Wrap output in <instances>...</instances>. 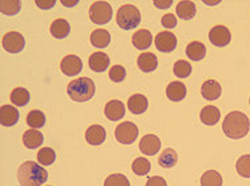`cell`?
<instances>
[{
  "instance_id": "6da1fadb",
  "label": "cell",
  "mask_w": 250,
  "mask_h": 186,
  "mask_svg": "<svg viewBox=\"0 0 250 186\" xmlns=\"http://www.w3.org/2000/svg\"><path fill=\"white\" fill-rule=\"evenodd\" d=\"M249 129L250 123L248 116L242 112H238V110L230 112L226 116L225 120H224V124H222L224 133L233 140L244 139L246 134L249 133Z\"/></svg>"
},
{
  "instance_id": "7a4b0ae2",
  "label": "cell",
  "mask_w": 250,
  "mask_h": 186,
  "mask_svg": "<svg viewBox=\"0 0 250 186\" xmlns=\"http://www.w3.org/2000/svg\"><path fill=\"white\" fill-rule=\"evenodd\" d=\"M18 180L21 186H42L48 180V173L35 161H25L18 170Z\"/></svg>"
},
{
  "instance_id": "3957f363",
  "label": "cell",
  "mask_w": 250,
  "mask_h": 186,
  "mask_svg": "<svg viewBox=\"0 0 250 186\" xmlns=\"http://www.w3.org/2000/svg\"><path fill=\"white\" fill-rule=\"evenodd\" d=\"M68 96L76 103H84L91 100L95 95V83L88 77H80L68 84Z\"/></svg>"
},
{
  "instance_id": "277c9868",
  "label": "cell",
  "mask_w": 250,
  "mask_h": 186,
  "mask_svg": "<svg viewBox=\"0 0 250 186\" xmlns=\"http://www.w3.org/2000/svg\"><path fill=\"white\" fill-rule=\"evenodd\" d=\"M119 27L125 31L136 28L141 21V14L137 7L132 4H125L119 8L117 16H116Z\"/></svg>"
},
{
  "instance_id": "5b68a950",
  "label": "cell",
  "mask_w": 250,
  "mask_h": 186,
  "mask_svg": "<svg viewBox=\"0 0 250 186\" xmlns=\"http://www.w3.org/2000/svg\"><path fill=\"white\" fill-rule=\"evenodd\" d=\"M112 7L106 1H95L89 8V18L95 24H106L112 19Z\"/></svg>"
},
{
  "instance_id": "8992f818",
  "label": "cell",
  "mask_w": 250,
  "mask_h": 186,
  "mask_svg": "<svg viewBox=\"0 0 250 186\" xmlns=\"http://www.w3.org/2000/svg\"><path fill=\"white\" fill-rule=\"evenodd\" d=\"M137 136H139V128L130 121H125L123 124H119L115 130L116 140L123 145L133 144L137 139Z\"/></svg>"
},
{
  "instance_id": "52a82bcc",
  "label": "cell",
  "mask_w": 250,
  "mask_h": 186,
  "mask_svg": "<svg viewBox=\"0 0 250 186\" xmlns=\"http://www.w3.org/2000/svg\"><path fill=\"white\" fill-rule=\"evenodd\" d=\"M25 40L19 32H8L3 36V48L10 53H19L24 49Z\"/></svg>"
},
{
  "instance_id": "ba28073f",
  "label": "cell",
  "mask_w": 250,
  "mask_h": 186,
  "mask_svg": "<svg viewBox=\"0 0 250 186\" xmlns=\"http://www.w3.org/2000/svg\"><path fill=\"white\" fill-rule=\"evenodd\" d=\"M209 40L216 47H225L230 43V31L229 28H226L225 25H216L209 32Z\"/></svg>"
},
{
  "instance_id": "9c48e42d",
  "label": "cell",
  "mask_w": 250,
  "mask_h": 186,
  "mask_svg": "<svg viewBox=\"0 0 250 186\" xmlns=\"http://www.w3.org/2000/svg\"><path fill=\"white\" fill-rule=\"evenodd\" d=\"M154 44L159 49L160 52H172L176 49V45H177V39L172 32L169 31H163L160 32L156 39H154Z\"/></svg>"
},
{
  "instance_id": "30bf717a",
  "label": "cell",
  "mask_w": 250,
  "mask_h": 186,
  "mask_svg": "<svg viewBox=\"0 0 250 186\" xmlns=\"http://www.w3.org/2000/svg\"><path fill=\"white\" fill-rule=\"evenodd\" d=\"M62 72L67 76H76L83 69V62L76 55H67L60 64Z\"/></svg>"
},
{
  "instance_id": "8fae6325",
  "label": "cell",
  "mask_w": 250,
  "mask_h": 186,
  "mask_svg": "<svg viewBox=\"0 0 250 186\" xmlns=\"http://www.w3.org/2000/svg\"><path fill=\"white\" fill-rule=\"evenodd\" d=\"M161 148V141L156 134H146L140 141V150L145 156H154Z\"/></svg>"
},
{
  "instance_id": "7c38bea8",
  "label": "cell",
  "mask_w": 250,
  "mask_h": 186,
  "mask_svg": "<svg viewBox=\"0 0 250 186\" xmlns=\"http://www.w3.org/2000/svg\"><path fill=\"white\" fill-rule=\"evenodd\" d=\"M104 113L108 120L119 121L125 116V106L120 100H111L109 103H106Z\"/></svg>"
},
{
  "instance_id": "4fadbf2b",
  "label": "cell",
  "mask_w": 250,
  "mask_h": 186,
  "mask_svg": "<svg viewBox=\"0 0 250 186\" xmlns=\"http://www.w3.org/2000/svg\"><path fill=\"white\" fill-rule=\"evenodd\" d=\"M19 120V110L14 105H3L0 108V124L3 126H12Z\"/></svg>"
},
{
  "instance_id": "5bb4252c",
  "label": "cell",
  "mask_w": 250,
  "mask_h": 186,
  "mask_svg": "<svg viewBox=\"0 0 250 186\" xmlns=\"http://www.w3.org/2000/svg\"><path fill=\"white\" fill-rule=\"evenodd\" d=\"M106 133L105 129L103 128L101 125H91L85 132V140L89 145H101L105 141Z\"/></svg>"
},
{
  "instance_id": "9a60e30c",
  "label": "cell",
  "mask_w": 250,
  "mask_h": 186,
  "mask_svg": "<svg viewBox=\"0 0 250 186\" xmlns=\"http://www.w3.org/2000/svg\"><path fill=\"white\" fill-rule=\"evenodd\" d=\"M201 95L205 100H217L221 96V85L216 80H208L202 84Z\"/></svg>"
},
{
  "instance_id": "2e32d148",
  "label": "cell",
  "mask_w": 250,
  "mask_h": 186,
  "mask_svg": "<svg viewBox=\"0 0 250 186\" xmlns=\"http://www.w3.org/2000/svg\"><path fill=\"white\" fill-rule=\"evenodd\" d=\"M43 133H40L38 129H29L23 134V144H24L25 148L38 149L39 146L43 145Z\"/></svg>"
},
{
  "instance_id": "e0dca14e",
  "label": "cell",
  "mask_w": 250,
  "mask_h": 186,
  "mask_svg": "<svg viewBox=\"0 0 250 186\" xmlns=\"http://www.w3.org/2000/svg\"><path fill=\"white\" fill-rule=\"evenodd\" d=\"M109 65V56L105 52L92 53L89 58V68L95 72H104Z\"/></svg>"
},
{
  "instance_id": "ac0fdd59",
  "label": "cell",
  "mask_w": 250,
  "mask_h": 186,
  "mask_svg": "<svg viewBox=\"0 0 250 186\" xmlns=\"http://www.w3.org/2000/svg\"><path fill=\"white\" fill-rule=\"evenodd\" d=\"M152 34H150L148 29H139L137 32L133 34L132 36V43L137 49H148L152 44Z\"/></svg>"
},
{
  "instance_id": "d6986e66",
  "label": "cell",
  "mask_w": 250,
  "mask_h": 186,
  "mask_svg": "<svg viewBox=\"0 0 250 186\" xmlns=\"http://www.w3.org/2000/svg\"><path fill=\"white\" fill-rule=\"evenodd\" d=\"M167 96L170 101H181L185 99L187 96V86L181 82H173L170 83L167 86Z\"/></svg>"
},
{
  "instance_id": "ffe728a7",
  "label": "cell",
  "mask_w": 250,
  "mask_h": 186,
  "mask_svg": "<svg viewBox=\"0 0 250 186\" xmlns=\"http://www.w3.org/2000/svg\"><path fill=\"white\" fill-rule=\"evenodd\" d=\"M128 109L135 113V115H141L148 109V99L144 95H133L130 96L128 100Z\"/></svg>"
},
{
  "instance_id": "44dd1931",
  "label": "cell",
  "mask_w": 250,
  "mask_h": 186,
  "mask_svg": "<svg viewBox=\"0 0 250 186\" xmlns=\"http://www.w3.org/2000/svg\"><path fill=\"white\" fill-rule=\"evenodd\" d=\"M220 117H221V113L214 105H207L205 108H202L200 113V119L205 125H216Z\"/></svg>"
},
{
  "instance_id": "7402d4cb",
  "label": "cell",
  "mask_w": 250,
  "mask_h": 186,
  "mask_svg": "<svg viewBox=\"0 0 250 186\" xmlns=\"http://www.w3.org/2000/svg\"><path fill=\"white\" fill-rule=\"evenodd\" d=\"M187 56L193 62H200L207 55V47L200 41H192L187 45Z\"/></svg>"
},
{
  "instance_id": "603a6c76",
  "label": "cell",
  "mask_w": 250,
  "mask_h": 186,
  "mask_svg": "<svg viewBox=\"0 0 250 186\" xmlns=\"http://www.w3.org/2000/svg\"><path fill=\"white\" fill-rule=\"evenodd\" d=\"M157 58L152 52L141 53L137 59V65L143 72H153L157 68Z\"/></svg>"
},
{
  "instance_id": "cb8c5ba5",
  "label": "cell",
  "mask_w": 250,
  "mask_h": 186,
  "mask_svg": "<svg viewBox=\"0 0 250 186\" xmlns=\"http://www.w3.org/2000/svg\"><path fill=\"white\" fill-rule=\"evenodd\" d=\"M111 43V35L106 29L97 28L91 34V44L96 48H105Z\"/></svg>"
},
{
  "instance_id": "d4e9b609",
  "label": "cell",
  "mask_w": 250,
  "mask_h": 186,
  "mask_svg": "<svg viewBox=\"0 0 250 186\" xmlns=\"http://www.w3.org/2000/svg\"><path fill=\"white\" fill-rule=\"evenodd\" d=\"M176 12H177L178 18H181V19H193L196 16V4L190 0H183L176 7Z\"/></svg>"
},
{
  "instance_id": "484cf974",
  "label": "cell",
  "mask_w": 250,
  "mask_h": 186,
  "mask_svg": "<svg viewBox=\"0 0 250 186\" xmlns=\"http://www.w3.org/2000/svg\"><path fill=\"white\" fill-rule=\"evenodd\" d=\"M71 31V25L67 20L56 19L51 24V35L55 39H64L67 38Z\"/></svg>"
},
{
  "instance_id": "4316f807",
  "label": "cell",
  "mask_w": 250,
  "mask_h": 186,
  "mask_svg": "<svg viewBox=\"0 0 250 186\" xmlns=\"http://www.w3.org/2000/svg\"><path fill=\"white\" fill-rule=\"evenodd\" d=\"M11 103L16 106H24L29 101V92L25 88H15L11 92Z\"/></svg>"
},
{
  "instance_id": "83f0119b",
  "label": "cell",
  "mask_w": 250,
  "mask_h": 186,
  "mask_svg": "<svg viewBox=\"0 0 250 186\" xmlns=\"http://www.w3.org/2000/svg\"><path fill=\"white\" fill-rule=\"evenodd\" d=\"M177 153L174 149H165L163 153H161V156L159 157V164L160 166L163 167H173L176 164H177Z\"/></svg>"
},
{
  "instance_id": "f1b7e54d",
  "label": "cell",
  "mask_w": 250,
  "mask_h": 186,
  "mask_svg": "<svg viewBox=\"0 0 250 186\" xmlns=\"http://www.w3.org/2000/svg\"><path fill=\"white\" fill-rule=\"evenodd\" d=\"M201 186H222L221 174L216 170H208L202 174Z\"/></svg>"
},
{
  "instance_id": "f546056e",
  "label": "cell",
  "mask_w": 250,
  "mask_h": 186,
  "mask_svg": "<svg viewBox=\"0 0 250 186\" xmlns=\"http://www.w3.org/2000/svg\"><path fill=\"white\" fill-rule=\"evenodd\" d=\"M27 124L32 129H39L45 124V116L42 110H31L27 115Z\"/></svg>"
},
{
  "instance_id": "4dcf8cb0",
  "label": "cell",
  "mask_w": 250,
  "mask_h": 186,
  "mask_svg": "<svg viewBox=\"0 0 250 186\" xmlns=\"http://www.w3.org/2000/svg\"><path fill=\"white\" fill-rule=\"evenodd\" d=\"M38 161L44 166H48V165H52L56 160V153L55 150L51 148H42L38 152Z\"/></svg>"
},
{
  "instance_id": "1f68e13d",
  "label": "cell",
  "mask_w": 250,
  "mask_h": 186,
  "mask_svg": "<svg viewBox=\"0 0 250 186\" xmlns=\"http://www.w3.org/2000/svg\"><path fill=\"white\" fill-rule=\"evenodd\" d=\"M132 170L137 176H146L150 172V163L144 157L136 158L132 164Z\"/></svg>"
},
{
  "instance_id": "d6a6232c",
  "label": "cell",
  "mask_w": 250,
  "mask_h": 186,
  "mask_svg": "<svg viewBox=\"0 0 250 186\" xmlns=\"http://www.w3.org/2000/svg\"><path fill=\"white\" fill-rule=\"evenodd\" d=\"M173 72L174 75L180 79H185L188 77L190 73H192V65H190V62H187V60H178L176 62L173 67Z\"/></svg>"
},
{
  "instance_id": "836d02e7",
  "label": "cell",
  "mask_w": 250,
  "mask_h": 186,
  "mask_svg": "<svg viewBox=\"0 0 250 186\" xmlns=\"http://www.w3.org/2000/svg\"><path fill=\"white\" fill-rule=\"evenodd\" d=\"M237 172L244 178H250V154L241 156L237 161Z\"/></svg>"
},
{
  "instance_id": "e575fe53",
  "label": "cell",
  "mask_w": 250,
  "mask_h": 186,
  "mask_svg": "<svg viewBox=\"0 0 250 186\" xmlns=\"http://www.w3.org/2000/svg\"><path fill=\"white\" fill-rule=\"evenodd\" d=\"M104 186H130V184L124 174L115 173V174H111V176L106 177Z\"/></svg>"
},
{
  "instance_id": "d590c367",
  "label": "cell",
  "mask_w": 250,
  "mask_h": 186,
  "mask_svg": "<svg viewBox=\"0 0 250 186\" xmlns=\"http://www.w3.org/2000/svg\"><path fill=\"white\" fill-rule=\"evenodd\" d=\"M0 10L5 15H15L20 11V1L12 0V1H1L0 3Z\"/></svg>"
},
{
  "instance_id": "8d00e7d4",
  "label": "cell",
  "mask_w": 250,
  "mask_h": 186,
  "mask_svg": "<svg viewBox=\"0 0 250 186\" xmlns=\"http://www.w3.org/2000/svg\"><path fill=\"white\" fill-rule=\"evenodd\" d=\"M125 75H126V72L123 65H113L109 71V79L115 83L123 82L125 79Z\"/></svg>"
},
{
  "instance_id": "74e56055",
  "label": "cell",
  "mask_w": 250,
  "mask_h": 186,
  "mask_svg": "<svg viewBox=\"0 0 250 186\" xmlns=\"http://www.w3.org/2000/svg\"><path fill=\"white\" fill-rule=\"evenodd\" d=\"M161 24L165 28H174L177 25V19L173 14H167L161 18Z\"/></svg>"
},
{
  "instance_id": "f35d334b",
  "label": "cell",
  "mask_w": 250,
  "mask_h": 186,
  "mask_svg": "<svg viewBox=\"0 0 250 186\" xmlns=\"http://www.w3.org/2000/svg\"><path fill=\"white\" fill-rule=\"evenodd\" d=\"M145 186H167V181L164 180L163 177L154 176L148 178V181H146V185Z\"/></svg>"
},
{
  "instance_id": "ab89813d",
  "label": "cell",
  "mask_w": 250,
  "mask_h": 186,
  "mask_svg": "<svg viewBox=\"0 0 250 186\" xmlns=\"http://www.w3.org/2000/svg\"><path fill=\"white\" fill-rule=\"evenodd\" d=\"M36 4L40 8H43V10H48V8H52L53 5L56 4V1L55 0H51V1H42V0H36Z\"/></svg>"
},
{
  "instance_id": "60d3db41",
  "label": "cell",
  "mask_w": 250,
  "mask_h": 186,
  "mask_svg": "<svg viewBox=\"0 0 250 186\" xmlns=\"http://www.w3.org/2000/svg\"><path fill=\"white\" fill-rule=\"evenodd\" d=\"M154 5L159 7V8H169L172 5V0L168 1H159V0H154Z\"/></svg>"
},
{
  "instance_id": "b9f144b4",
  "label": "cell",
  "mask_w": 250,
  "mask_h": 186,
  "mask_svg": "<svg viewBox=\"0 0 250 186\" xmlns=\"http://www.w3.org/2000/svg\"><path fill=\"white\" fill-rule=\"evenodd\" d=\"M249 104H250V100H249Z\"/></svg>"
}]
</instances>
